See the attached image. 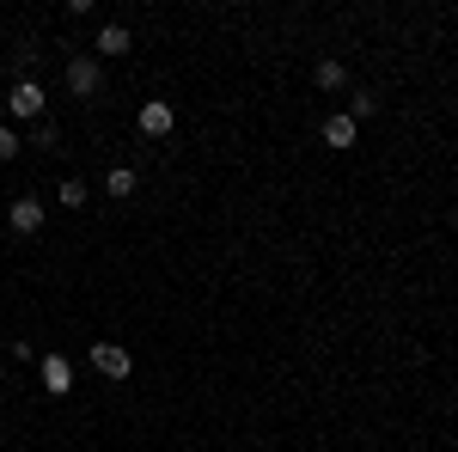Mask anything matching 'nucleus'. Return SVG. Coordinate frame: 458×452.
I'll use <instances>...</instances> for the list:
<instances>
[{
	"label": "nucleus",
	"instance_id": "f257e3e1",
	"mask_svg": "<svg viewBox=\"0 0 458 452\" xmlns=\"http://www.w3.org/2000/svg\"><path fill=\"white\" fill-rule=\"evenodd\" d=\"M135 123H141V135H153V141H165L177 129V110L165 105V98H147L141 105V116H135Z\"/></svg>",
	"mask_w": 458,
	"mask_h": 452
},
{
	"label": "nucleus",
	"instance_id": "f03ea898",
	"mask_svg": "<svg viewBox=\"0 0 458 452\" xmlns=\"http://www.w3.org/2000/svg\"><path fill=\"white\" fill-rule=\"evenodd\" d=\"M92 367H98L105 380H129L135 361H129V348H123V343H92Z\"/></svg>",
	"mask_w": 458,
	"mask_h": 452
},
{
	"label": "nucleus",
	"instance_id": "7ed1b4c3",
	"mask_svg": "<svg viewBox=\"0 0 458 452\" xmlns=\"http://www.w3.org/2000/svg\"><path fill=\"white\" fill-rule=\"evenodd\" d=\"M68 92L73 98H92V92H98V62H92V55H73L68 62Z\"/></svg>",
	"mask_w": 458,
	"mask_h": 452
},
{
	"label": "nucleus",
	"instance_id": "20e7f679",
	"mask_svg": "<svg viewBox=\"0 0 458 452\" xmlns=\"http://www.w3.org/2000/svg\"><path fill=\"white\" fill-rule=\"evenodd\" d=\"M6 105H13V116H25V123H37V116H43V86H37V80H19Z\"/></svg>",
	"mask_w": 458,
	"mask_h": 452
},
{
	"label": "nucleus",
	"instance_id": "39448f33",
	"mask_svg": "<svg viewBox=\"0 0 458 452\" xmlns=\"http://www.w3.org/2000/svg\"><path fill=\"white\" fill-rule=\"evenodd\" d=\"M43 385H49V397H68V391H73L68 354H43Z\"/></svg>",
	"mask_w": 458,
	"mask_h": 452
},
{
	"label": "nucleus",
	"instance_id": "423d86ee",
	"mask_svg": "<svg viewBox=\"0 0 458 452\" xmlns=\"http://www.w3.org/2000/svg\"><path fill=\"white\" fill-rule=\"evenodd\" d=\"M354 129H360V123H354L349 110H336V116H324V147H354Z\"/></svg>",
	"mask_w": 458,
	"mask_h": 452
},
{
	"label": "nucleus",
	"instance_id": "0eeeda50",
	"mask_svg": "<svg viewBox=\"0 0 458 452\" xmlns=\"http://www.w3.org/2000/svg\"><path fill=\"white\" fill-rule=\"evenodd\" d=\"M37 226H43V202L37 196H19L13 202V233H37Z\"/></svg>",
	"mask_w": 458,
	"mask_h": 452
},
{
	"label": "nucleus",
	"instance_id": "6e6552de",
	"mask_svg": "<svg viewBox=\"0 0 458 452\" xmlns=\"http://www.w3.org/2000/svg\"><path fill=\"white\" fill-rule=\"evenodd\" d=\"M129 43H135L129 25H105V31H98V55H129Z\"/></svg>",
	"mask_w": 458,
	"mask_h": 452
},
{
	"label": "nucleus",
	"instance_id": "1a4fd4ad",
	"mask_svg": "<svg viewBox=\"0 0 458 452\" xmlns=\"http://www.w3.org/2000/svg\"><path fill=\"white\" fill-rule=\"evenodd\" d=\"M55 202H62V209H86V202H92V190H86L80 177H68V183L55 190Z\"/></svg>",
	"mask_w": 458,
	"mask_h": 452
},
{
	"label": "nucleus",
	"instance_id": "9d476101",
	"mask_svg": "<svg viewBox=\"0 0 458 452\" xmlns=\"http://www.w3.org/2000/svg\"><path fill=\"white\" fill-rule=\"evenodd\" d=\"M135 183H141V177L129 172V166H116V172L105 177V196H135Z\"/></svg>",
	"mask_w": 458,
	"mask_h": 452
},
{
	"label": "nucleus",
	"instance_id": "9b49d317",
	"mask_svg": "<svg viewBox=\"0 0 458 452\" xmlns=\"http://www.w3.org/2000/svg\"><path fill=\"white\" fill-rule=\"evenodd\" d=\"M318 86H324V92H336V86H343V62H330V55H324V62H318Z\"/></svg>",
	"mask_w": 458,
	"mask_h": 452
},
{
	"label": "nucleus",
	"instance_id": "f8f14e48",
	"mask_svg": "<svg viewBox=\"0 0 458 452\" xmlns=\"http://www.w3.org/2000/svg\"><path fill=\"white\" fill-rule=\"evenodd\" d=\"M349 116H354V123H360V116H379V98H373V92H354V98H349Z\"/></svg>",
	"mask_w": 458,
	"mask_h": 452
},
{
	"label": "nucleus",
	"instance_id": "ddd939ff",
	"mask_svg": "<svg viewBox=\"0 0 458 452\" xmlns=\"http://www.w3.org/2000/svg\"><path fill=\"white\" fill-rule=\"evenodd\" d=\"M19 147H25V141L13 135V129H0V166H6V159H13V153H19Z\"/></svg>",
	"mask_w": 458,
	"mask_h": 452
},
{
	"label": "nucleus",
	"instance_id": "4468645a",
	"mask_svg": "<svg viewBox=\"0 0 458 452\" xmlns=\"http://www.w3.org/2000/svg\"><path fill=\"white\" fill-rule=\"evenodd\" d=\"M31 147H55V123H37V129H31Z\"/></svg>",
	"mask_w": 458,
	"mask_h": 452
}]
</instances>
